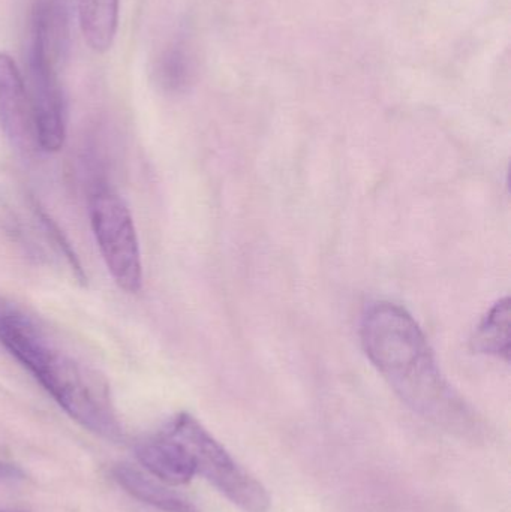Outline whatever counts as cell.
Returning a JSON list of instances; mask_svg holds the SVG:
<instances>
[{
	"label": "cell",
	"instance_id": "6da1fadb",
	"mask_svg": "<svg viewBox=\"0 0 511 512\" xmlns=\"http://www.w3.org/2000/svg\"><path fill=\"white\" fill-rule=\"evenodd\" d=\"M0 345L80 426L108 441L123 438L110 385L24 304L0 295Z\"/></svg>",
	"mask_w": 511,
	"mask_h": 512
},
{
	"label": "cell",
	"instance_id": "7a4b0ae2",
	"mask_svg": "<svg viewBox=\"0 0 511 512\" xmlns=\"http://www.w3.org/2000/svg\"><path fill=\"white\" fill-rule=\"evenodd\" d=\"M363 349L402 402L450 432L476 430L467 403L450 387L416 319L395 303L366 307L360 324Z\"/></svg>",
	"mask_w": 511,
	"mask_h": 512
},
{
	"label": "cell",
	"instance_id": "3957f363",
	"mask_svg": "<svg viewBox=\"0 0 511 512\" xmlns=\"http://www.w3.org/2000/svg\"><path fill=\"white\" fill-rule=\"evenodd\" d=\"M65 0H36L30 14L26 87L36 123L38 150L59 152L66 140L68 111L60 66L68 48Z\"/></svg>",
	"mask_w": 511,
	"mask_h": 512
},
{
	"label": "cell",
	"instance_id": "277c9868",
	"mask_svg": "<svg viewBox=\"0 0 511 512\" xmlns=\"http://www.w3.org/2000/svg\"><path fill=\"white\" fill-rule=\"evenodd\" d=\"M162 432L185 445L194 459L197 474L206 478L231 504L245 512L269 511L270 496L266 487L246 471L197 418L180 412L165 424Z\"/></svg>",
	"mask_w": 511,
	"mask_h": 512
},
{
	"label": "cell",
	"instance_id": "5b68a950",
	"mask_svg": "<svg viewBox=\"0 0 511 512\" xmlns=\"http://www.w3.org/2000/svg\"><path fill=\"white\" fill-rule=\"evenodd\" d=\"M90 225L113 282L128 294L143 286L140 240L128 204L116 192L101 188L90 197Z\"/></svg>",
	"mask_w": 511,
	"mask_h": 512
},
{
	"label": "cell",
	"instance_id": "8992f818",
	"mask_svg": "<svg viewBox=\"0 0 511 512\" xmlns=\"http://www.w3.org/2000/svg\"><path fill=\"white\" fill-rule=\"evenodd\" d=\"M0 128L21 150H38L35 116L26 81L8 53L0 51Z\"/></svg>",
	"mask_w": 511,
	"mask_h": 512
},
{
	"label": "cell",
	"instance_id": "52a82bcc",
	"mask_svg": "<svg viewBox=\"0 0 511 512\" xmlns=\"http://www.w3.org/2000/svg\"><path fill=\"white\" fill-rule=\"evenodd\" d=\"M135 457L149 475L167 486H185L197 475L194 459L185 445L162 430L140 442Z\"/></svg>",
	"mask_w": 511,
	"mask_h": 512
},
{
	"label": "cell",
	"instance_id": "ba28073f",
	"mask_svg": "<svg viewBox=\"0 0 511 512\" xmlns=\"http://www.w3.org/2000/svg\"><path fill=\"white\" fill-rule=\"evenodd\" d=\"M114 480L128 495L143 504L164 512H198L197 507L185 496L173 492L152 475L144 474L132 465H117L113 469Z\"/></svg>",
	"mask_w": 511,
	"mask_h": 512
},
{
	"label": "cell",
	"instance_id": "9c48e42d",
	"mask_svg": "<svg viewBox=\"0 0 511 512\" xmlns=\"http://www.w3.org/2000/svg\"><path fill=\"white\" fill-rule=\"evenodd\" d=\"M84 41L96 53L113 47L119 27V0H77Z\"/></svg>",
	"mask_w": 511,
	"mask_h": 512
},
{
	"label": "cell",
	"instance_id": "30bf717a",
	"mask_svg": "<svg viewBox=\"0 0 511 512\" xmlns=\"http://www.w3.org/2000/svg\"><path fill=\"white\" fill-rule=\"evenodd\" d=\"M510 298L498 301L477 328L471 346L480 354L495 355L509 361L510 358Z\"/></svg>",
	"mask_w": 511,
	"mask_h": 512
},
{
	"label": "cell",
	"instance_id": "8fae6325",
	"mask_svg": "<svg viewBox=\"0 0 511 512\" xmlns=\"http://www.w3.org/2000/svg\"><path fill=\"white\" fill-rule=\"evenodd\" d=\"M192 59L185 45L174 44L168 47L158 59L156 81L165 92H183L192 80Z\"/></svg>",
	"mask_w": 511,
	"mask_h": 512
},
{
	"label": "cell",
	"instance_id": "7c38bea8",
	"mask_svg": "<svg viewBox=\"0 0 511 512\" xmlns=\"http://www.w3.org/2000/svg\"><path fill=\"white\" fill-rule=\"evenodd\" d=\"M20 474L17 469L12 468V466L2 465L0 463V477H15V475Z\"/></svg>",
	"mask_w": 511,
	"mask_h": 512
}]
</instances>
